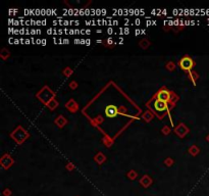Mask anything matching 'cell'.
<instances>
[{
  "label": "cell",
  "instance_id": "cell-1",
  "mask_svg": "<svg viewBox=\"0 0 209 196\" xmlns=\"http://www.w3.org/2000/svg\"><path fill=\"white\" fill-rule=\"evenodd\" d=\"M28 137H29V134H28L21 126L18 127V128L11 133V138H13V140L18 144H22Z\"/></svg>",
  "mask_w": 209,
  "mask_h": 196
},
{
  "label": "cell",
  "instance_id": "cell-2",
  "mask_svg": "<svg viewBox=\"0 0 209 196\" xmlns=\"http://www.w3.org/2000/svg\"><path fill=\"white\" fill-rule=\"evenodd\" d=\"M179 64H180V68H182V70L186 71V72H191V70L193 68L194 66V61L193 59L191 58L190 56H188V55H185V56H183L182 58L180 59V61H179Z\"/></svg>",
  "mask_w": 209,
  "mask_h": 196
},
{
  "label": "cell",
  "instance_id": "cell-3",
  "mask_svg": "<svg viewBox=\"0 0 209 196\" xmlns=\"http://www.w3.org/2000/svg\"><path fill=\"white\" fill-rule=\"evenodd\" d=\"M156 97L158 100L164 101V102H168L170 100V92L166 89H161L156 94Z\"/></svg>",
  "mask_w": 209,
  "mask_h": 196
},
{
  "label": "cell",
  "instance_id": "cell-4",
  "mask_svg": "<svg viewBox=\"0 0 209 196\" xmlns=\"http://www.w3.org/2000/svg\"><path fill=\"white\" fill-rule=\"evenodd\" d=\"M174 132H176V134L178 135V136H180L181 138H184L188 133H189V129H188L184 124H180L174 129Z\"/></svg>",
  "mask_w": 209,
  "mask_h": 196
},
{
  "label": "cell",
  "instance_id": "cell-5",
  "mask_svg": "<svg viewBox=\"0 0 209 196\" xmlns=\"http://www.w3.org/2000/svg\"><path fill=\"white\" fill-rule=\"evenodd\" d=\"M105 115L108 118H114L118 115V108L115 105H108L105 108Z\"/></svg>",
  "mask_w": 209,
  "mask_h": 196
},
{
  "label": "cell",
  "instance_id": "cell-6",
  "mask_svg": "<svg viewBox=\"0 0 209 196\" xmlns=\"http://www.w3.org/2000/svg\"><path fill=\"white\" fill-rule=\"evenodd\" d=\"M12 163H13V159L8 155V154H4V155L1 157V165L4 169L10 167L12 165Z\"/></svg>",
  "mask_w": 209,
  "mask_h": 196
},
{
  "label": "cell",
  "instance_id": "cell-7",
  "mask_svg": "<svg viewBox=\"0 0 209 196\" xmlns=\"http://www.w3.org/2000/svg\"><path fill=\"white\" fill-rule=\"evenodd\" d=\"M154 108L156 109L157 111L167 110V108H168L167 102H164V101H161V100L156 99V101H155V103H154Z\"/></svg>",
  "mask_w": 209,
  "mask_h": 196
},
{
  "label": "cell",
  "instance_id": "cell-8",
  "mask_svg": "<svg viewBox=\"0 0 209 196\" xmlns=\"http://www.w3.org/2000/svg\"><path fill=\"white\" fill-rule=\"evenodd\" d=\"M152 183H153V180L151 179V177H149L148 175L143 176L140 180V184L142 185L144 188H148V187H150Z\"/></svg>",
  "mask_w": 209,
  "mask_h": 196
},
{
  "label": "cell",
  "instance_id": "cell-9",
  "mask_svg": "<svg viewBox=\"0 0 209 196\" xmlns=\"http://www.w3.org/2000/svg\"><path fill=\"white\" fill-rule=\"evenodd\" d=\"M65 107H67L69 111H72V113H76V111L79 109L78 103H77L74 99H70V100H69V102L65 104Z\"/></svg>",
  "mask_w": 209,
  "mask_h": 196
},
{
  "label": "cell",
  "instance_id": "cell-10",
  "mask_svg": "<svg viewBox=\"0 0 209 196\" xmlns=\"http://www.w3.org/2000/svg\"><path fill=\"white\" fill-rule=\"evenodd\" d=\"M94 160H95L97 163H99V165H102V163L106 160V157L102 152H98V153L95 155V157H94Z\"/></svg>",
  "mask_w": 209,
  "mask_h": 196
},
{
  "label": "cell",
  "instance_id": "cell-11",
  "mask_svg": "<svg viewBox=\"0 0 209 196\" xmlns=\"http://www.w3.org/2000/svg\"><path fill=\"white\" fill-rule=\"evenodd\" d=\"M67 118H65L63 115H59L58 118L55 120V124L57 125V126L59 127V128H62L63 126H65L67 125Z\"/></svg>",
  "mask_w": 209,
  "mask_h": 196
},
{
  "label": "cell",
  "instance_id": "cell-12",
  "mask_svg": "<svg viewBox=\"0 0 209 196\" xmlns=\"http://www.w3.org/2000/svg\"><path fill=\"white\" fill-rule=\"evenodd\" d=\"M47 106H48L51 110H53V109H55V107L58 106V102H57L54 98H52L51 100H49L48 102H47Z\"/></svg>",
  "mask_w": 209,
  "mask_h": 196
},
{
  "label": "cell",
  "instance_id": "cell-13",
  "mask_svg": "<svg viewBox=\"0 0 209 196\" xmlns=\"http://www.w3.org/2000/svg\"><path fill=\"white\" fill-rule=\"evenodd\" d=\"M189 153L191 154V155H193V156L197 155V154L199 153V148H198L197 146H195V145L191 146L190 149H189Z\"/></svg>",
  "mask_w": 209,
  "mask_h": 196
},
{
  "label": "cell",
  "instance_id": "cell-14",
  "mask_svg": "<svg viewBox=\"0 0 209 196\" xmlns=\"http://www.w3.org/2000/svg\"><path fill=\"white\" fill-rule=\"evenodd\" d=\"M139 45H140V47L142 49H147V47L150 46V42H149L148 40H146V39H143V40H141Z\"/></svg>",
  "mask_w": 209,
  "mask_h": 196
},
{
  "label": "cell",
  "instance_id": "cell-15",
  "mask_svg": "<svg viewBox=\"0 0 209 196\" xmlns=\"http://www.w3.org/2000/svg\"><path fill=\"white\" fill-rule=\"evenodd\" d=\"M9 55H10L9 51H7L5 48L2 49L1 52H0V56H1V58L4 59V60H5L6 58H8V57H9Z\"/></svg>",
  "mask_w": 209,
  "mask_h": 196
},
{
  "label": "cell",
  "instance_id": "cell-16",
  "mask_svg": "<svg viewBox=\"0 0 209 196\" xmlns=\"http://www.w3.org/2000/svg\"><path fill=\"white\" fill-rule=\"evenodd\" d=\"M128 178L129 179H131V180H135L136 178H137V176H138V174H137V172L136 171H134V170H132V171H130L129 173H128Z\"/></svg>",
  "mask_w": 209,
  "mask_h": 196
},
{
  "label": "cell",
  "instance_id": "cell-17",
  "mask_svg": "<svg viewBox=\"0 0 209 196\" xmlns=\"http://www.w3.org/2000/svg\"><path fill=\"white\" fill-rule=\"evenodd\" d=\"M143 118H144V120H147V122H150L153 118V115L151 113H149V111H146V113H144V115H143Z\"/></svg>",
  "mask_w": 209,
  "mask_h": 196
},
{
  "label": "cell",
  "instance_id": "cell-18",
  "mask_svg": "<svg viewBox=\"0 0 209 196\" xmlns=\"http://www.w3.org/2000/svg\"><path fill=\"white\" fill-rule=\"evenodd\" d=\"M166 68H167L168 71H174V68H176V64H174L172 61L167 62V64H166Z\"/></svg>",
  "mask_w": 209,
  "mask_h": 196
},
{
  "label": "cell",
  "instance_id": "cell-19",
  "mask_svg": "<svg viewBox=\"0 0 209 196\" xmlns=\"http://www.w3.org/2000/svg\"><path fill=\"white\" fill-rule=\"evenodd\" d=\"M164 163H165L167 167H171L172 165H174V159H171L170 157H168V158L165 159V161H164Z\"/></svg>",
  "mask_w": 209,
  "mask_h": 196
},
{
  "label": "cell",
  "instance_id": "cell-20",
  "mask_svg": "<svg viewBox=\"0 0 209 196\" xmlns=\"http://www.w3.org/2000/svg\"><path fill=\"white\" fill-rule=\"evenodd\" d=\"M69 87H70V89H76V88L78 87V84H77V82L72 81V82H70Z\"/></svg>",
  "mask_w": 209,
  "mask_h": 196
},
{
  "label": "cell",
  "instance_id": "cell-21",
  "mask_svg": "<svg viewBox=\"0 0 209 196\" xmlns=\"http://www.w3.org/2000/svg\"><path fill=\"white\" fill-rule=\"evenodd\" d=\"M3 195L4 196H10L11 195V190H9L8 188H6L5 190L3 191Z\"/></svg>",
  "mask_w": 209,
  "mask_h": 196
},
{
  "label": "cell",
  "instance_id": "cell-22",
  "mask_svg": "<svg viewBox=\"0 0 209 196\" xmlns=\"http://www.w3.org/2000/svg\"><path fill=\"white\" fill-rule=\"evenodd\" d=\"M169 132H170V129L168 128V127H164V128L162 129V133H163L164 135L169 134Z\"/></svg>",
  "mask_w": 209,
  "mask_h": 196
},
{
  "label": "cell",
  "instance_id": "cell-23",
  "mask_svg": "<svg viewBox=\"0 0 209 196\" xmlns=\"http://www.w3.org/2000/svg\"><path fill=\"white\" fill-rule=\"evenodd\" d=\"M63 73H64V75L67 77H69V76L72 75V71H70L69 68H67V70H64V71H63Z\"/></svg>",
  "mask_w": 209,
  "mask_h": 196
},
{
  "label": "cell",
  "instance_id": "cell-24",
  "mask_svg": "<svg viewBox=\"0 0 209 196\" xmlns=\"http://www.w3.org/2000/svg\"><path fill=\"white\" fill-rule=\"evenodd\" d=\"M112 43H113V39H112V38H108V39L106 40V44L107 45H111Z\"/></svg>",
  "mask_w": 209,
  "mask_h": 196
},
{
  "label": "cell",
  "instance_id": "cell-25",
  "mask_svg": "<svg viewBox=\"0 0 209 196\" xmlns=\"http://www.w3.org/2000/svg\"><path fill=\"white\" fill-rule=\"evenodd\" d=\"M67 170H69V171H72V170H74V167H72V165H70V163H69V165H67Z\"/></svg>",
  "mask_w": 209,
  "mask_h": 196
},
{
  "label": "cell",
  "instance_id": "cell-26",
  "mask_svg": "<svg viewBox=\"0 0 209 196\" xmlns=\"http://www.w3.org/2000/svg\"><path fill=\"white\" fill-rule=\"evenodd\" d=\"M107 32H108V34H109V35H111V34L113 33V30H112V28H109V29L107 30Z\"/></svg>",
  "mask_w": 209,
  "mask_h": 196
},
{
  "label": "cell",
  "instance_id": "cell-27",
  "mask_svg": "<svg viewBox=\"0 0 209 196\" xmlns=\"http://www.w3.org/2000/svg\"><path fill=\"white\" fill-rule=\"evenodd\" d=\"M135 24H136V25H137V26H139L140 24H141V21L139 20V19H137V20L135 21Z\"/></svg>",
  "mask_w": 209,
  "mask_h": 196
},
{
  "label": "cell",
  "instance_id": "cell-28",
  "mask_svg": "<svg viewBox=\"0 0 209 196\" xmlns=\"http://www.w3.org/2000/svg\"><path fill=\"white\" fill-rule=\"evenodd\" d=\"M140 34H141V31H140V30H136V31H135V35L138 36V35H140Z\"/></svg>",
  "mask_w": 209,
  "mask_h": 196
},
{
  "label": "cell",
  "instance_id": "cell-29",
  "mask_svg": "<svg viewBox=\"0 0 209 196\" xmlns=\"http://www.w3.org/2000/svg\"><path fill=\"white\" fill-rule=\"evenodd\" d=\"M123 32H125V35H128V34H129V32H130V30L128 29V28H125V29L123 30Z\"/></svg>",
  "mask_w": 209,
  "mask_h": 196
},
{
  "label": "cell",
  "instance_id": "cell-30",
  "mask_svg": "<svg viewBox=\"0 0 209 196\" xmlns=\"http://www.w3.org/2000/svg\"><path fill=\"white\" fill-rule=\"evenodd\" d=\"M63 43H64V44H69V39H64V40H63Z\"/></svg>",
  "mask_w": 209,
  "mask_h": 196
},
{
  "label": "cell",
  "instance_id": "cell-31",
  "mask_svg": "<svg viewBox=\"0 0 209 196\" xmlns=\"http://www.w3.org/2000/svg\"><path fill=\"white\" fill-rule=\"evenodd\" d=\"M90 44H91V41L89 39H87L86 40V45H90Z\"/></svg>",
  "mask_w": 209,
  "mask_h": 196
},
{
  "label": "cell",
  "instance_id": "cell-32",
  "mask_svg": "<svg viewBox=\"0 0 209 196\" xmlns=\"http://www.w3.org/2000/svg\"><path fill=\"white\" fill-rule=\"evenodd\" d=\"M41 44H42V45H46V40H45V39L42 40V41H41Z\"/></svg>",
  "mask_w": 209,
  "mask_h": 196
},
{
  "label": "cell",
  "instance_id": "cell-33",
  "mask_svg": "<svg viewBox=\"0 0 209 196\" xmlns=\"http://www.w3.org/2000/svg\"><path fill=\"white\" fill-rule=\"evenodd\" d=\"M117 24H118V21H112V25H114V26H116Z\"/></svg>",
  "mask_w": 209,
  "mask_h": 196
},
{
  "label": "cell",
  "instance_id": "cell-34",
  "mask_svg": "<svg viewBox=\"0 0 209 196\" xmlns=\"http://www.w3.org/2000/svg\"><path fill=\"white\" fill-rule=\"evenodd\" d=\"M86 34H87V35H90V34H91L90 30H86Z\"/></svg>",
  "mask_w": 209,
  "mask_h": 196
},
{
  "label": "cell",
  "instance_id": "cell-35",
  "mask_svg": "<svg viewBox=\"0 0 209 196\" xmlns=\"http://www.w3.org/2000/svg\"><path fill=\"white\" fill-rule=\"evenodd\" d=\"M20 41H21V40L16 39V40H14V44H18V43H20Z\"/></svg>",
  "mask_w": 209,
  "mask_h": 196
},
{
  "label": "cell",
  "instance_id": "cell-36",
  "mask_svg": "<svg viewBox=\"0 0 209 196\" xmlns=\"http://www.w3.org/2000/svg\"><path fill=\"white\" fill-rule=\"evenodd\" d=\"M36 41H37V42H36V43H37V44H41V41H42V40L38 39V40H36Z\"/></svg>",
  "mask_w": 209,
  "mask_h": 196
},
{
  "label": "cell",
  "instance_id": "cell-37",
  "mask_svg": "<svg viewBox=\"0 0 209 196\" xmlns=\"http://www.w3.org/2000/svg\"><path fill=\"white\" fill-rule=\"evenodd\" d=\"M146 25H147V26H150V25H151V21H147V23H146Z\"/></svg>",
  "mask_w": 209,
  "mask_h": 196
},
{
  "label": "cell",
  "instance_id": "cell-38",
  "mask_svg": "<svg viewBox=\"0 0 209 196\" xmlns=\"http://www.w3.org/2000/svg\"><path fill=\"white\" fill-rule=\"evenodd\" d=\"M26 44H30V40L29 39H26Z\"/></svg>",
  "mask_w": 209,
  "mask_h": 196
},
{
  "label": "cell",
  "instance_id": "cell-39",
  "mask_svg": "<svg viewBox=\"0 0 209 196\" xmlns=\"http://www.w3.org/2000/svg\"><path fill=\"white\" fill-rule=\"evenodd\" d=\"M79 41H81V40H78V39H76V40H74V43H76V44H78V43H80V42H79Z\"/></svg>",
  "mask_w": 209,
  "mask_h": 196
},
{
  "label": "cell",
  "instance_id": "cell-40",
  "mask_svg": "<svg viewBox=\"0 0 209 196\" xmlns=\"http://www.w3.org/2000/svg\"><path fill=\"white\" fill-rule=\"evenodd\" d=\"M97 43H102V40H97Z\"/></svg>",
  "mask_w": 209,
  "mask_h": 196
}]
</instances>
